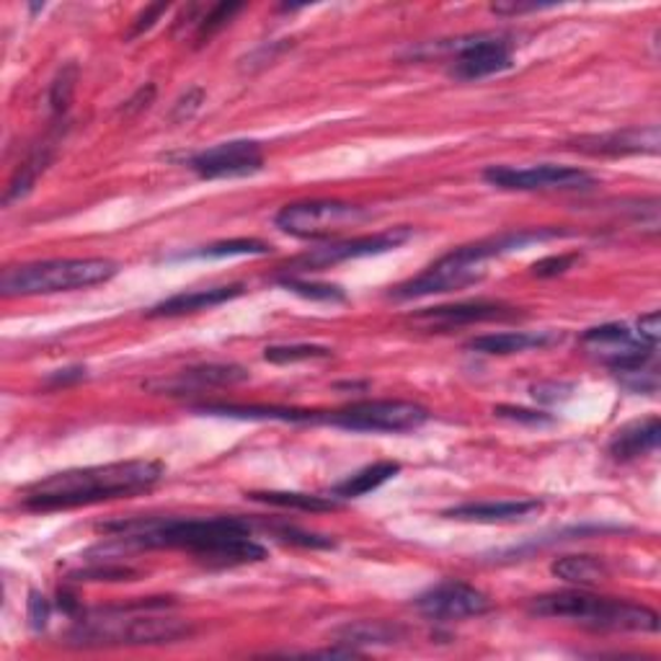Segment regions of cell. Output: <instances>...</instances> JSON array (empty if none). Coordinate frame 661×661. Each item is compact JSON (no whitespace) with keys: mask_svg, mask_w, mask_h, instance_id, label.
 <instances>
[{"mask_svg":"<svg viewBox=\"0 0 661 661\" xmlns=\"http://www.w3.org/2000/svg\"><path fill=\"white\" fill-rule=\"evenodd\" d=\"M124 543L135 548H168V551H189L210 566H243L266 559V548L256 543L251 525L238 517L212 519H128L99 527Z\"/></svg>","mask_w":661,"mask_h":661,"instance_id":"obj_1","label":"cell"},{"mask_svg":"<svg viewBox=\"0 0 661 661\" xmlns=\"http://www.w3.org/2000/svg\"><path fill=\"white\" fill-rule=\"evenodd\" d=\"M519 313L515 308L502 306V302H455V306L427 308L416 316V321L429 326V329H458V326L492 323V321H511Z\"/></svg>","mask_w":661,"mask_h":661,"instance_id":"obj_15","label":"cell"},{"mask_svg":"<svg viewBox=\"0 0 661 661\" xmlns=\"http://www.w3.org/2000/svg\"><path fill=\"white\" fill-rule=\"evenodd\" d=\"M484 178L492 187L507 191H574L590 189L594 184V176L586 174L584 168L553 166V163H543V166L530 168L492 166L484 170Z\"/></svg>","mask_w":661,"mask_h":661,"instance_id":"obj_9","label":"cell"},{"mask_svg":"<svg viewBox=\"0 0 661 661\" xmlns=\"http://www.w3.org/2000/svg\"><path fill=\"white\" fill-rule=\"evenodd\" d=\"M659 128H634L623 132H607V135L579 137L574 147L586 155H638V153H659Z\"/></svg>","mask_w":661,"mask_h":661,"instance_id":"obj_17","label":"cell"},{"mask_svg":"<svg viewBox=\"0 0 661 661\" xmlns=\"http://www.w3.org/2000/svg\"><path fill=\"white\" fill-rule=\"evenodd\" d=\"M502 419H511L519 421V425H530V427H540V425H551V416L540 414V411H527V408H515V406H499L494 411Z\"/></svg>","mask_w":661,"mask_h":661,"instance_id":"obj_37","label":"cell"},{"mask_svg":"<svg viewBox=\"0 0 661 661\" xmlns=\"http://www.w3.org/2000/svg\"><path fill=\"white\" fill-rule=\"evenodd\" d=\"M47 163H49V151H47V147H44V151H36V153L29 155V161L16 170V176L11 178L9 191H5L3 202L11 205V202H16V199L26 197L29 191H32V187H34L36 176H40L42 170L47 168Z\"/></svg>","mask_w":661,"mask_h":661,"instance_id":"obj_28","label":"cell"},{"mask_svg":"<svg viewBox=\"0 0 661 661\" xmlns=\"http://www.w3.org/2000/svg\"><path fill=\"white\" fill-rule=\"evenodd\" d=\"M243 295V285H222V287H207V289H189V293L170 295L168 300L158 302L147 310L151 318H174V316H187V313H199V310L218 308L222 302L235 300Z\"/></svg>","mask_w":661,"mask_h":661,"instance_id":"obj_19","label":"cell"},{"mask_svg":"<svg viewBox=\"0 0 661 661\" xmlns=\"http://www.w3.org/2000/svg\"><path fill=\"white\" fill-rule=\"evenodd\" d=\"M279 285L289 289V293L306 297V300H313V302H344L346 300L344 293H341V287L323 285V282H308V279L295 277V274L282 277Z\"/></svg>","mask_w":661,"mask_h":661,"instance_id":"obj_30","label":"cell"},{"mask_svg":"<svg viewBox=\"0 0 661 661\" xmlns=\"http://www.w3.org/2000/svg\"><path fill=\"white\" fill-rule=\"evenodd\" d=\"M400 473V463L396 460H381V463H373L362 471H356L354 475H349L346 481L333 486V496L337 499H360L375 488H381L383 484H388L390 478H396Z\"/></svg>","mask_w":661,"mask_h":661,"instance_id":"obj_23","label":"cell"},{"mask_svg":"<svg viewBox=\"0 0 661 661\" xmlns=\"http://www.w3.org/2000/svg\"><path fill=\"white\" fill-rule=\"evenodd\" d=\"M170 9L168 3H153V5H147V9L140 13V16L135 19V24H132V29L128 32V40H135V36H140V34H145L147 29H153L155 26V21H158L163 13H166Z\"/></svg>","mask_w":661,"mask_h":661,"instance_id":"obj_38","label":"cell"},{"mask_svg":"<svg viewBox=\"0 0 661 661\" xmlns=\"http://www.w3.org/2000/svg\"><path fill=\"white\" fill-rule=\"evenodd\" d=\"M543 511V502L538 499H519V502H471L460 504L444 511L448 519L458 522H478V525H504V522H522Z\"/></svg>","mask_w":661,"mask_h":661,"instance_id":"obj_18","label":"cell"},{"mask_svg":"<svg viewBox=\"0 0 661 661\" xmlns=\"http://www.w3.org/2000/svg\"><path fill=\"white\" fill-rule=\"evenodd\" d=\"M47 620H49L47 597L40 592H32L29 594V626H32L34 630H42L44 626H47Z\"/></svg>","mask_w":661,"mask_h":661,"instance_id":"obj_39","label":"cell"},{"mask_svg":"<svg viewBox=\"0 0 661 661\" xmlns=\"http://www.w3.org/2000/svg\"><path fill=\"white\" fill-rule=\"evenodd\" d=\"M582 341L590 352H594L605 365L613 367V373L649 365V362H653V356H657V346L643 341L628 326L620 323H605L597 326V329H590Z\"/></svg>","mask_w":661,"mask_h":661,"instance_id":"obj_11","label":"cell"},{"mask_svg":"<svg viewBox=\"0 0 661 661\" xmlns=\"http://www.w3.org/2000/svg\"><path fill=\"white\" fill-rule=\"evenodd\" d=\"M249 381V373L238 365H202L181 370V373L168 377V381L147 383V388L168 393V396H187V393H199L207 388H225V385H235Z\"/></svg>","mask_w":661,"mask_h":661,"instance_id":"obj_16","label":"cell"},{"mask_svg":"<svg viewBox=\"0 0 661 661\" xmlns=\"http://www.w3.org/2000/svg\"><path fill=\"white\" fill-rule=\"evenodd\" d=\"M333 352L329 346L318 344H285V346H266L264 360L272 365H295V362H313L329 360Z\"/></svg>","mask_w":661,"mask_h":661,"instance_id":"obj_29","label":"cell"},{"mask_svg":"<svg viewBox=\"0 0 661 661\" xmlns=\"http://www.w3.org/2000/svg\"><path fill=\"white\" fill-rule=\"evenodd\" d=\"M195 411L210 416H230V419H262V421H323L318 411H297V408L277 406H235V404H207Z\"/></svg>","mask_w":661,"mask_h":661,"instance_id":"obj_22","label":"cell"},{"mask_svg":"<svg viewBox=\"0 0 661 661\" xmlns=\"http://www.w3.org/2000/svg\"><path fill=\"white\" fill-rule=\"evenodd\" d=\"M638 337H641L643 341H649V344L657 346L659 344V337H661V329H659V310H653V313L649 316H641L638 318Z\"/></svg>","mask_w":661,"mask_h":661,"instance_id":"obj_42","label":"cell"},{"mask_svg":"<svg viewBox=\"0 0 661 661\" xmlns=\"http://www.w3.org/2000/svg\"><path fill=\"white\" fill-rule=\"evenodd\" d=\"M659 440H661L659 416H646V419H638L634 425H626L623 429H618V432L613 434L610 444H607V450H610V455L615 460L628 463V460L657 452Z\"/></svg>","mask_w":661,"mask_h":661,"instance_id":"obj_20","label":"cell"},{"mask_svg":"<svg viewBox=\"0 0 661 661\" xmlns=\"http://www.w3.org/2000/svg\"><path fill=\"white\" fill-rule=\"evenodd\" d=\"M579 262V254H561V256H548V258H540L538 264H532V274L535 277H559V274L569 272L571 266H574Z\"/></svg>","mask_w":661,"mask_h":661,"instance_id":"obj_35","label":"cell"},{"mask_svg":"<svg viewBox=\"0 0 661 661\" xmlns=\"http://www.w3.org/2000/svg\"><path fill=\"white\" fill-rule=\"evenodd\" d=\"M411 235H414L411 228H393V230H383V233H375V235L352 238V241L326 243V246L308 251L306 256H300L297 262H293V269L295 272H321V269H329V266L354 262V258L388 254V251L404 246Z\"/></svg>","mask_w":661,"mask_h":661,"instance_id":"obj_10","label":"cell"},{"mask_svg":"<svg viewBox=\"0 0 661 661\" xmlns=\"http://www.w3.org/2000/svg\"><path fill=\"white\" fill-rule=\"evenodd\" d=\"M452 49L458 52L455 65H452V76L458 80H481L511 68V47L504 36L481 34L473 40L455 42Z\"/></svg>","mask_w":661,"mask_h":661,"instance_id":"obj_14","label":"cell"},{"mask_svg":"<svg viewBox=\"0 0 661 661\" xmlns=\"http://www.w3.org/2000/svg\"><path fill=\"white\" fill-rule=\"evenodd\" d=\"M615 375H618V381L634 393H657L659 390V373H657V367H653V362H649V365L630 367V370H620V373H615Z\"/></svg>","mask_w":661,"mask_h":661,"instance_id":"obj_33","label":"cell"},{"mask_svg":"<svg viewBox=\"0 0 661 661\" xmlns=\"http://www.w3.org/2000/svg\"><path fill=\"white\" fill-rule=\"evenodd\" d=\"M272 254L269 243L258 241V238H233V241H220L212 246L197 249L191 254H181L178 258H230V256H264Z\"/></svg>","mask_w":661,"mask_h":661,"instance_id":"obj_27","label":"cell"},{"mask_svg":"<svg viewBox=\"0 0 661 661\" xmlns=\"http://www.w3.org/2000/svg\"><path fill=\"white\" fill-rule=\"evenodd\" d=\"M238 11H243V3H218V5H212V9L197 21V36H195L197 44L210 42L222 26L230 24V19H233Z\"/></svg>","mask_w":661,"mask_h":661,"instance_id":"obj_32","label":"cell"},{"mask_svg":"<svg viewBox=\"0 0 661 661\" xmlns=\"http://www.w3.org/2000/svg\"><path fill=\"white\" fill-rule=\"evenodd\" d=\"M561 235L566 233L551 228L511 230V233H502L499 238H488V241L471 243V246H460L450 251L448 256H442L437 264L429 266V269L421 272L419 277L408 279L396 289H390V297H396V300H416V297L444 295L452 293V289H463L484 279L486 264L492 262V258H499L509 254V251H519L530 246V243H543Z\"/></svg>","mask_w":661,"mask_h":661,"instance_id":"obj_3","label":"cell"},{"mask_svg":"<svg viewBox=\"0 0 661 661\" xmlns=\"http://www.w3.org/2000/svg\"><path fill=\"white\" fill-rule=\"evenodd\" d=\"M84 377H86L84 367H73V370H59V373L49 375V383L52 385H70V383L84 381Z\"/></svg>","mask_w":661,"mask_h":661,"instance_id":"obj_44","label":"cell"},{"mask_svg":"<svg viewBox=\"0 0 661 661\" xmlns=\"http://www.w3.org/2000/svg\"><path fill=\"white\" fill-rule=\"evenodd\" d=\"M574 393V385H563V383H540L532 388V396L543 404H559V400L569 398Z\"/></svg>","mask_w":661,"mask_h":661,"instance_id":"obj_40","label":"cell"},{"mask_svg":"<svg viewBox=\"0 0 661 661\" xmlns=\"http://www.w3.org/2000/svg\"><path fill=\"white\" fill-rule=\"evenodd\" d=\"M367 218V210L360 205L349 202H337V199H316V202H297L282 207L274 218L282 233L295 235V238H331L339 230L349 225H356Z\"/></svg>","mask_w":661,"mask_h":661,"instance_id":"obj_8","label":"cell"},{"mask_svg":"<svg viewBox=\"0 0 661 661\" xmlns=\"http://www.w3.org/2000/svg\"><path fill=\"white\" fill-rule=\"evenodd\" d=\"M323 421L331 427L349 429V432L400 434L425 427L429 411L411 400H360L341 411L323 414Z\"/></svg>","mask_w":661,"mask_h":661,"instance_id":"obj_7","label":"cell"},{"mask_svg":"<svg viewBox=\"0 0 661 661\" xmlns=\"http://www.w3.org/2000/svg\"><path fill=\"white\" fill-rule=\"evenodd\" d=\"M153 99H155V86H153V84H147V86H143V88H137V93L132 96V99L124 101L122 114H128V117L137 114V111H143V109L151 107V101H153Z\"/></svg>","mask_w":661,"mask_h":661,"instance_id":"obj_41","label":"cell"},{"mask_svg":"<svg viewBox=\"0 0 661 661\" xmlns=\"http://www.w3.org/2000/svg\"><path fill=\"white\" fill-rule=\"evenodd\" d=\"M168 603H137L114 610H99L80 618L68 634L70 646L80 649H101V646H158L174 643L191 636V626L176 618L147 615V607Z\"/></svg>","mask_w":661,"mask_h":661,"instance_id":"obj_4","label":"cell"},{"mask_svg":"<svg viewBox=\"0 0 661 661\" xmlns=\"http://www.w3.org/2000/svg\"><path fill=\"white\" fill-rule=\"evenodd\" d=\"M274 535H277L282 543H293L302 548H333L331 538H321V535L297 530V527H289V525L274 527Z\"/></svg>","mask_w":661,"mask_h":661,"instance_id":"obj_34","label":"cell"},{"mask_svg":"<svg viewBox=\"0 0 661 661\" xmlns=\"http://www.w3.org/2000/svg\"><path fill=\"white\" fill-rule=\"evenodd\" d=\"M161 478L163 465L155 460L73 467L29 486L24 492V507L34 511H59L111 499H130L135 494L151 492Z\"/></svg>","mask_w":661,"mask_h":661,"instance_id":"obj_2","label":"cell"},{"mask_svg":"<svg viewBox=\"0 0 661 661\" xmlns=\"http://www.w3.org/2000/svg\"><path fill=\"white\" fill-rule=\"evenodd\" d=\"M414 605L425 618L432 620L478 618V615L488 613V607H492L484 592L465 582H455V579H448V582L437 584L425 594H419V597L414 599Z\"/></svg>","mask_w":661,"mask_h":661,"instance_id":"obj_12","label":"cell"},{"mask_svg":"<svg viewBox=\"0 0 661 661\" xmlns=\"http://www.w3.org/2000/svg\"><path fill=\"white\" fill-rule=\"evenodd\" d=\"M117 269L119 266L109 258H52V262L9 266L0 277V289L5 297L70 293L109 282Z\"/></svg>","mask_w":661,"mask_h":661,"instance_id":"obj_6","label":"cell"},{"mask_svg":"<svg viewBox=\"0 0 661 661\" xmlns=\"http://www.w3.org/2000/svg\"><path fill=\"white\" fill-rule=\"evenodd\" d=\"M551 571L559 579H563V582L590 586L607 579L610 566H607L605 559H597V555H563V559L553 561Z\"/></svg>","mask_w":661,"mask_h":661,"instance_id":"obj_25","label":"cell"},{"mask_svg":"<svg viewBox=\"0 0 661 661\" xmlns=\"http://www.w3.org/2000/svg\"><path fill=\"white\" fill-rule=\"evenodd\" d=\"M530 613L538 618L571 620L592 630H623V634H657L659 630V615L651 607L576 590L540 594L530 603Z\"/></svg>","mask_w":661,"mask_h":661,"instance_id":"obj_5","label":"cell"},{"mask_svg":"<svg viewBox=\"0 0 661 661\" xmlns=\"http://www.w3.org/2000/svg\"><path fill=\"white\" fill-rule=\"evenodd\" d=\"M561 337L551 331L540 333H527V331H502V333H484V337H475L467 341V349L478 354L488 356H507V354H522L530 349H546L551 344H559Z\"/></svg>","mask_w":661,"mask_h":661,"instance_id":"obj_21","label":"cell"},{"mask_svg":"<svg viewBox=\"0 0 661 661\" xmlns=\"http://www.w3.org/2000/svg\"><path fill=\"white\" fill-rule=\"evenodd\" d=\"M189 166L202 178H238L258 174L264 168V155L251 140H233L191 155Z\"/></svg>","mask_w":661,"mask_h":661,"instance_id":"obj_13","label":"cell"},{"mask_svg":"<svg viewBox=\"0 0 661 661\" xmlns=\"http://www.w3.org/2000/svg\"><path fill=\"white\" fill-rule=\"evenodd\" d=\"M400 638V628L385 620H356L341 626L333 634V643L360 651V646H388Z\"/></svg>","mask_w":661,"mask_h":661,"instance_id":"obj_24","label":"cell"},{"mask_svg":"<svg viewBox=\"0 0 661 661\" xmlns=\"http://www.w3.org/2000/svg\"><path fill=\"white\" fill-rule=\"evenodd\" d=\"M540 9H553V5H538V3H496L492 5L494 13H502V16H517V13H527V11H540Z\"/></svg>","mask_w":661,"mask_h":661,"instance_id":"obj_43","label":"cell"},{"mask_svg":"<svg viewBox=\"0 0 661 661\" xmlns=\"http://www.w3.org/2000/svg\"><path fill=\"white\" fill-rule=\"evenodd\" d=\"M205 101V91L202 88H189L187 93L178 99V103L174 107V114H170V122H189L191 117L197 114L199 107H202Z\"/></svg>","mask_w":661,"mask_h":661,"instance_id":"obj_36","label":"cell"},{"mask_svg":"<svg viewBox=\"0 0 661 661\" xmlns=\"http://www.w3.org/2000/svg\"><path fill=\"white\" fill-rule=\"evenodd\" d=\"M249 499L272 504L282 509H300V511H333L339 509L337 496H316V494H297V492H254Z\"/></svg>","mask_w":661,"mask_h":661,"instance_id":"obj_26","label":"cell"},{"mask_svg":"<svg viewBox=\"0 0 661 661\" xmlns=\"http://www.w3.org/2000/svg\"><path fill=\"white\" fill-rule=\"evenodd\" d=\"M76 84H78V65L68 63L63 65V70L57 73V78L52 80L49 88V107L55 111V117L65 114L70 109L73 93H76Z\"/></svg>","mask_w":661,"mask_h":661,"instance_id":"obj_31","label":"cell"}]
</instances>
